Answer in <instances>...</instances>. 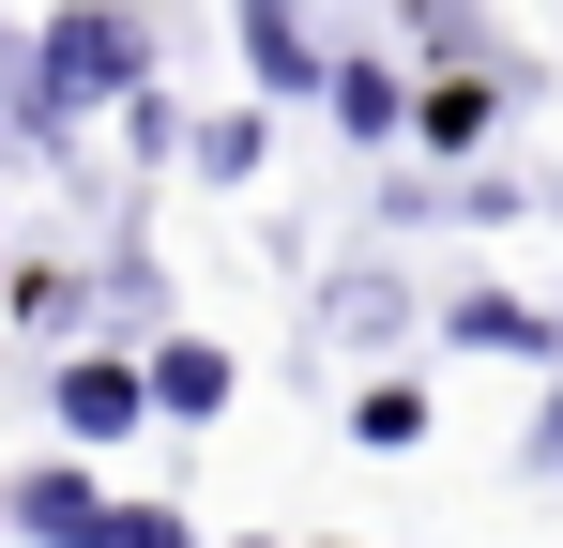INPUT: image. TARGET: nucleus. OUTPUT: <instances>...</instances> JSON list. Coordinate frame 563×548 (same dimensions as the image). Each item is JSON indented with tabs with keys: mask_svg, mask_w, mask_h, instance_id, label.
Returning <instances> with one entry per match:
<instances>
[{
	"mask_svg": "<svg viewBox=\"0 0 563 548\" xmlns=\"http://www.w3.org/2000/svg\"><path fill=\"white\" fill-rule=\"evenodd\" d=\"M122 91H153V31H137V15H46V31L15 46V122H31V138L92 122Z\"/></svg>",
	"mask_w": 563,
	"mask_h": 548,
	"instance_id": "obj_1",
	"label": "nucleus"
},
{
	"mask_svg": "<svg viewBox=\"0 0 563 548\" xmlns=\"http://www.w3.org/2000/svg\"><path fill=\"white\" fill-rule=\"evenodd\" d=\"M46 412H62V457H107V442H137V427H153V396H137V351H122V336L62 351V365H46Z\"/></svg>",
	"mask_w": 563,
	"mask_h": 548,
	"instance_id": "obj_2",
	"label": "nucleus"
},
{
	"mask_svg": "<svg viewBox=\"0 0 563 548\" xmlns=\"http://www.w3.org/2000/svg\"><path fill=\"white\" fill-rule=\"evenodd\" d=\"M442 351H487V365H549V381H563V320L533 305V289H457V305H442Z\"/></svg>",
	"mask_w": 563,
	"mask_h": 548,
	"instance_id": "obj_3",
	"label": "nucleus"
},
{
	"mask_svg": "<svg viewBox=\"0 0 563 548\" xmlns=\"http://www.w3.org/2000/svg\"><path fill=\"white\" fill-rule=\"evenodd\" d=\"M137 396H153V427H213V412L244 396V365L213 351V336H153V351H137Z\"/></svg>",
	"mask_w": 563,
	"mask_h": 548,
	"instance_id": "obj_4",
	"label": "nucleus"
},
{
	"mask_svg": "<svg viewBox=\"0 0 563 548\" xmlns=\"http://www.w3.org/2000/svg\"><path fill=\"white\" fill-rule=\"evenodd\" d=\"M0 518H15L31 548H92V534H107V487H92V457H46V472L0 487Z\"/></svg>",
	"mask_w": 563,
	"mask_h": 548,
	"instance_id": "obj_5",
	"label": "nucleus"
},
{
	"mask_svg": "<svg viewBox=\"0 0 563 548\" xmlns=\"http://www.w3.org/2000/svg\"><path fill=\"white\" fill-rule=\"evenodd\" d=\"M244 77L275 91V107H320V77H335V31H320V15H244Z\"/></svg>",
	"mask_w": 563,
	"mask_h": 548,
	"instance_id": "obj_6",
	"label": "nucleus"
},
{
	"mask_svg": "<svg viewBox=\"0 0 563 548\" xmlns=\"http://www.w3.org/2000/svg\"><path fill=\"white\" fill-rule=\"evenodd\" d=\"M320 107H335V138H411V77L380 62V46H335V77H320Z\"/></svg>",
	"mask_w": 563,
	"mask_h": 548,
	"instance_id": "obj_7",
	"label": "nucleus"
},
{
	"mask_svg": "<svg viewBox=\"0 0 563 548\" xmlns=\"http://www.w3.org/2000/svg\"><path fill=\"white\" fill-rule=\"evenodd\" d=\"M411 138H427V153H487V138H503V77H427L411 91Z\"/></svg>",
	"mask_w": 563,
	"mask_h": 548,
	"instance_id": "obj_8",
	"label": "nucleus"
},
{
	"mask_svg": "<svg viewBox=\"0 0 563 548\" xmlns=\"http://www.w3.org/2000/svg\"><path fill=\"white\" fill-rule=\"evenodd\" d=\"M184 153H198V183H260V153H275V107H213Z\"/></svg>",
	"mask_w": 563,
	"mask_h": 548,
	"instance_id": "obj_9",
	"label": "nucleus"
},
{
	"mask_svg": "<svg viewBox=\"0 0 563 548\" xmlns=\"http://www.w3.org/2000/svg\"><path fill=\"white\" fill-rule=\"evenodd\" d=\"M335 336H351V351H396V336H411V289H396V274H335Z\"/></svg>",
	"mask_w": 563,
	"mask_h": 548,
	"instance_id": "obj_10",
	"label": "nucleus"
},
{
	"mask_svg": "<svg viewBox=\"0 0 563 548\" xmlns=\"http://www.w3.org/2000/svg\"><path fill=\"white\" fill-rule=\"evenodd\" d=\"M351 442H366V457L427 442V381H351Z\"/></svg>",
	"mask_w": 563,
	"mask_h": 548,
	"instance_id": "obj_11",
	"label": "nucleus"
},
{
	"mask_svg": "<svg viewBox=\"0 0 563 548\" xmlns=\"http://www.w3.org/2000/svg\"><path fill=\"white\" fill-rule=\"evenodd\" d=\"M396 46L427 77H487V15H396Z\"/></svg>",
	"mask_w": 563,
	"mask_h": 548,
	"instance_id": "obj_12",
	"label": "nucleus"
},
{
	"mask_svg": "<svg viewBox=\"0 0 563 548\" xmlns=\"http://www.w3.org/2000/svg\"><path fill=\"white\" fill-rule=\"evenodd\" d=\"M92 548H198V518H184V503H107Z\"/></svg>",
	"mask_w": 563,
	"mask_h": 548,
	"instance_id": "obj_13",
	"label": "nucleus"
},
{
	"mask_svg": "<svg viewBox=\"0 0 563 548\" xmlns=\"http://www.w3.org/2000/svg\"><path fill=\"white\" fill-rule=\"evenodd\" d=\"M122 138H137V168H168V153H184V107H168V91H122Z\"/></svg>",
	"mask_w": 563,
	"mask_h": 548,
	"instance_id": "obj_14",
	"label": "nucleus"
},
{
	"mask_svg": "<svg viewBox=\"0 0 563 548\" xmlns=\"http://www.w3.org/2000/svg\"><path fill=\"white\" fill-rule=\"evenodd\" d=\"M518 472H533V487H563V396H549V427L518 442Z\"/></svg>",
	"mask_w": 563,
	"mask_h": 548,
	"instance_id": "obj_15",
	"label": "nucleus"
},
{
	"mask_svg": "<svg viewBox=\"0 0 563 548\" xmlns=\"http://www.w3.org/2000/svg\"><path fill=\"white\" fill-rule=\"evenodd\" d=\"M244 548H275V534H244Z\"/></svg>",
	"mask_w": 563,
	"mask_h": 548,
	"instance_id": "obj_16",
	"label": "nucleus"
}]
</instances>
